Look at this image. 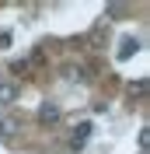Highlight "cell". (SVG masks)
Segmentation results:
<instances>
[{
    "mask_svg": "<svg viewBox=\"0 0 150 154\" xmlns=\"http://www.w3.org/2000/svg\"><path fill=\"white\" fill-rule=\"evenodd\" d=\"M59 119H63V109H59L56 102H42V105H38V123L42 126H56Z\"/></svg>",
    "mask_w": 150,
    "mask_h": 154,
    "instance_id": "1",
    "label": "cell"
},
{
    "mask_svg": "<svg viewBox=\"0 0 150 154\" xmlns=\"http://www.w3.org/2000/svg\"><path fill=\"white\" fill-rule=\"evenodd\" d=\"M136 53H140V42H136L133 35H122V38H119V49H115V56L126 63V60H129V56H136Z\"/></svg>",
    "mask_w": 150,
    "mask_h": 154,
    "instance_id": "2",
    "label": "cell"
},
{
    "mask_svg": "<svg viewBox=\"0 0 150 154\" xmlns=\"http://www.w3.org/2000/svg\"><path fill=\"white\" fill-rule=\"evenodd\" d=\"M18 102V84L14 81H0V105H10Z\"/></svg>",
    "mask_w": 150,
    "mask_h": 154,
    "instance_id": "3",
    "label": "cell"
},
{
    "mask_svg": "<svg viewBox=\"0 0 150 154\" xmlns=\"http://www.w3.org/2000/svg\"><path fill=\"white\" fill-rule=\"evenodd\" d=\"M14 133H18V123L14 119H0V140H14Z\"/></svg>",
    "mask_w": 150,
    "mask_h": 154,
    "instance_id": "4",
    "label": "cell"
},
{
    "mask_svg": "<svg viewBox=\"0 0 150 154\" xmlns=\"http://www.w3.org/2000/svg\"><path fill=\"white\" fill-rule=\"evenodd\" d=\"M105 14H108V18H126V4H108V7H105Z\"/></svg>",
    "mask_w": 150,
    "mask_h": 154,
    "instance_id": "5",
    "label": "cell"
},
{
    "mask_svg": "<svg viewBox=\"0 0 150 154\" xmlns=\"http://www.w3.org/2000/svg\"><path fill=\"white\" fill-rule=\"evenodd\" d=\"M91 130H94V126L87 123V119H84V123H77V133H74V140H80V144H84V137L91 133Z\"/></svg>",
    "mask_w": 150,
    "mask_h": 154,
    "instance_id": "6",
    "label": "cell"
},
{
    "mask_svg": "<svg viewBox=\"0 0 150 154\" xmlns=\"http://www.w3.org/2000/svg\"><path fill=\"white\" fill-rule=\"evenodd\" d=\"M10 42H14V35H10V32H0V53L10 49Z\"/></svg>",
    "mask_w": 150,
    "mask_h": 154,
    "instance_id": "7",
    "label": "cell"
},
{
    "mask_svg": "<svg viewBox=\"0 0 150 154\" xmlns=\"http://www.w3.org/2000/svg\"><path fill=\"white\" fill-rule=\"evenodd\" d=\"M10 70H14V74H25V70H28V60H14Z\"/></svg>",
    "mask_w": 150,
    "mask_h": 154,
    "instance_id": "8",
    "label": "cell"
},
{
    "mask_svg": "<svg viewBox=\"0 0 150 154\" xmlns=\"http://www.w3.org/2000/svg\"><path fill=\"white\" fill-rule=\"evenodd\" d=\"M147 91V81H136V84H129V95H143Z\"/></svg>",
    "mask_w": 150,
    "mask_h": 154,
    "instance_id": "9",
    "label": "cell"
},
{
    "mask_svg": "<svg viewBox=\"0 0 150 154\" xmlns=\"http://www.w3.org/2000/svg\"><path fill=\"white\" fill-rule=\"evenodd\" d=\"M147 144H150V130H140V151H147Z\"/></svg>",
    "mask_w": 150,
    "mask_h": 154,
    "instance_id": "10",
    "label": "cell"
},
{
    "mask_svg": "<svg viewBox=\"0 0 150 154\" xmlns=\"http://www.w3.org/2000/svg\"><path fill=\"white\" fill-rule=\"evenodd\" d=\"M140 154H150V151H140Z\"/></svg>",
    "mask_w": 150,
    "mask_h": 154,
    "instance_id": "11",
    "label": "cell"
}]
</instances>
